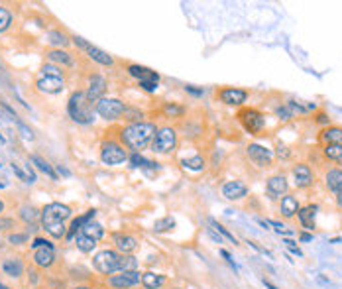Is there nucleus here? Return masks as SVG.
Returning <instances> with one entry per match:
<instances>
[{"instance_id":"f257e3e1","label":"nucleus","mask_w":342,"mask_h":289,"mask_svg":"<svg viewBox=\"0 0 342 289\" xmlns=\"http://www.w3.org/2000/svg\"><path fill=\"white\" fill-rule=\"evenodd\" d=\"M156 132V124L152 122H134L120 130V142L132 150V154H140L150 146V142H154Z\"/></svg>"},{"instance_id":"f03ea898","label":"nucleus","mask_w":342,"mask_h":289,"mask_svg":"<svg viewBox=\"0 0 342 289\" xmlns=\"http://www.w3.org/2000/svg\"><path fill=\"white\" fill-rule=\"evenodd\" d=\"M67 112L69 116L77 122V124H91L94 118V108H93V102L89 100V96L85 91H75L69 102H67Z\"/></svg>"},{"instance_id":"7ed1b4c3","label":"nucleus","mask_w":342,"mask_h":289,"mask_svg":"<svg viewBox=\"0 0 342 289\" xmlns=\"http://www.w3.org/2000/svg\"><path fill=\"white\" fill-rule=\"evenodd\" d=\"M120 260H122V254L116 250H100L94 254L93 266L96 272H100L104 276H112V274L120 272Z\"/></svg>"},{"instance_id":"20e7f679","label":"nucleus","mask_w":342,"mask_h":289,"mask_svg":"<svg viewBox=\"0 0 342 289\" xmlns=\"http://www.w3.org/2000/svg\"><path fill=\"white\" fill-rule=\"evenodd\" d=\"M177 146V132L171 126H163L156 132L154 142H152V150L156 154H171Z\"/></svg>"},{"instance_id":"39448f33","label":"nucleus","mask_w":342,"mask_h":289,"mask_svg":"<svg viewBox=\"0 0 342 289\" xmlns=\"http://www.w3.org/2000/svg\"><path fill=\"white\" fill-rule=\"evenodd\" d=\"M94 110L104 120H116V118H120L124 114L126 104L118 98H100L94 104Z\"/></svg>"},{"instance_id":"423d86ee","label":"nucleus","mask_w":342,"mask_h":289,"mask_svg":"<svg viewBox=\"0 0 342 289\" xmlns=\"http://www.w3.org/2000/svg\"><path fill=\"white\" fill-rule=\"evenodd\" d=\"M100 160L106 165H118L128 160V154H126L124 146H120L114 140H108L100 146Z\"/></svg>"},{"instance_id":"0eeeda50","label":"nucleus","mask_w":342,"mask_h":289,"mask_svg":"<svg viewBox=\"0 0 342 289\" xmlns=\"http://www.w3.org/2000/svg\"><path fill=\"white\" fill-rule=\"evenodd\" d=\"M238 120L242 122L244 130L250 132V134H260L264 130V126H266L264 114L260 110H256V108H242L238 112Z\"/></svg>"},{"instance_id":"6e6552de","label":"nucleus","mask_w":342,"mask_h":289,"mask_svg":"<svg viewBox=\"0 0 342 289\" xmlns=\"http://www.w3.org/2000/svg\"><path fill=\"white\" fill-rule=\"evenodd\" d=\"M71 39H73V43H75L77 47H81V49H85V51L89 53V59H93V61H96V63L104 65V67H112V65H114V59H112V55H108L106 51H102V49L94 47L93 43L85 41L83 37H79V35H73Z\"/></svg>"},{"instance_id":"1a4fd4ad","label":"nucleus","mask_w":342,"mask_h":289,"mask_svg":"<svg viewBox=\"0 0 342 289\" xmlns=\"http://www.w3.org/2000/svg\"><path fill=\"white\" fill-rule=\"evenodd\" d=\"M142 282V274L136 270V272H120L118 276H110L106 280V284L112 289H130L134 286H138Z\"/></svg>"},{"instance_id":"9d476101","label":"nucleus","mask_w":342,"mask_h":289,"mask_svg":"<svg viewBox=\"0 0 342 289\" xmlns=\"http://www.w3.org/2000/svg\"><path fill=\"white\" fill-rule=\"evenodd\" d=\"M248 158L258 167H270L274 163V152L268 150L266 146H260V144H250L248 146Z\"/></svg>"},{"instance_id":"9b49d317","label":"nucleus","mask_w":342,"mask_h":289,"mask_svg":"<svg viewBox=\"0 0 342 289\" xmlns=\"http://www.w3.org/2000/svg\"><path fill=\"white\" fill-rule=\"evenodd\" d=\"M217 96L220 98V102L228 104V106H240L246 102L248 93L244 89H236V87H224L217 93Z\"/></svg>"},{"instance_id":"f8f14e48","label":"nucleus","mask_w":342,"mask_h":289,"mask_svg":"<svg viewBox=\"0 0 342 289\" xmlns=\"http://www.w3.org/2000/svg\"><path fill=\"white\" fill-rule=\"evenodd\" d=\"M71 207L63 205V203H49L45 205V209L41 211V219H49V221H59L65 223L67 219H71Z\"/></svg>"},{"instance_id":"ddd939ff","label":"nucleus","mask_w":342,"mask_h":289,"mask_svg":"<svg viewBox=\"0 0 342 289\" xmlns=\"http://www.w3.org/2000/svg\"><path fill=\"white\" fill-rule=\"evenodd\" d=\"M31 262L37 268H51L55 264V246H43V248H35L31 254Z\"/></svg>"},{"instance_id":"4468645a","label":"nucleus","mask_w":342,"mask_h":289,"mask_svg":"<svg viewBox=\"0 0 342 289\" xmlns=\"http://www.w3.org/2000/svg\"><path fill=\"white\" fill-rule=\"evenodd\" d=\"M293 179H295V185L299 189H307L315 183V175H313L311 167L307 163H297L293 167Z\"/></svg>"},{"instance_id":"2eb2a0df","label":"nucleus","mask_w":342,"mask_h":289,"mask_svg":"<svg viewBox=\"0 0 342 289\" xmlns=\"http://www.w3.org/2000/svg\"><path fill=\"white\" fill-rule=\"evenodd\" d=\"M222 195L228 199V201H238V199H244L248 195V185L242 183V181H226L222 185Z\"/></svg>"},{"instance_id":"dca6fc26","label":"nucleus","mask_w":342,"mask_h":289,"mask_svg":"<svg viewBox=\"0 0 342 289\" xmlns=\"http://www.w3.org/2000/svg\"><path fill=\"white\" fill-rule=\"evenodd\" d=\"M104 93H106V79L102 75H96V73L91 75V79H89V91H87L89 100L91 102H98Z\"/></svg>"},{"instance_id":"f3484780","label":"nucleus","mask_w":342,"mask_h":289,"mask_svg":"<svg viewBox=\"0 0 342 289\" xmlns=\"http://www.w3.org/2000/svg\"><path fill=\"white\" fill-rule=\"evenodd\" d=\"M287 189H289V183H287L285 175H274V177H270L268 183H266V191H268V195H270L272 199H278L281 195L285 197V195H287Z\"/></svg>"},{"instance_id":"a211bd4d","label":"nucleus","mask_w":342,"mask_h":289,"mask_svg":"<svg viewBox=\"0 0 342 289\" xmlns=\"http://www.w3.org/2000/svg\"><path fill=\"white\" fill-rule=\"evenodd\" d=\"M35 87L45 95H57L63 91L65 83H63V79H57V77H39L35 81Z\"/></svg>"},{"instance_id":"6ab92c4d","label":"nucleus","mask_w":342,"mask_h":289,"mask_svg":"<svg viewBox=\"0 0 342 289\" xmlns=\"http://www.w3.org/2000/svg\"><path fill=\"white\" fill-rule=\"evenodd\" d=\"M114 246H116V252H120L122 256H128L132 252H136L138 248V240L130 234H114Z\"/></svg>"},{"instance_id":"aec40b11","label":"nucleus","mask_w":342,"mask_h":289,"mask_svg":"<svg viewBox=\"0 0 342 289\" xmlns=\"http://www.w3.org/2000/svg\"><path fill=\"white\" fill-rule=\"evenodd\" d=\"M128 73L132 77H136L140 83H157L159 81V75L156 71H152L148 67H142V65H128Z\"/></svg>"},{"instance_id":"412c9836","label":"nucleus","mask_w":342,"mask_h":289,"mask_svg":"<svg viewBox=\"0 0 342 289\" xmlns=\"http://www.w3.org/2000/svg\"><path fill=\"white\" fill-rule=\"evenodd\" d=\"M24 270H26V268H24V262H22V260H20L18 256L2 260V272H4L8 278H14V280H18V278H22Z\"/></svg>"},{"instance_id":"4be33fe9","label":"nucleus","mask_w":342,"mask_h":289,"mask_svg":"<svg viewBox=\"0 0 342 289\" xmlns=\"http://www.w3.org/2000/svg\"><path fill=\"white\" fill-rule=\"evenodd\" d=\"M325 179H327V187L337 195L339 205H342V169H329Z\"/></svg>"},{"instance_id":"5701e85b","label":"nucleus","mask_w":342,"mask_h":289,"mask_svg":"<svg viewBox=\"0 0 342 289\" xmlns=\"http://www.w3.org/2000/svg\"><path fill=\"white\" fill-rule=\"evenodd\" d=\"M317 211H319V207L317 205H307V207H303V209H299V223L303 225V228L305 230H313L315 228V217H317Z\"/></svg>"},{"instance_id":"b1692460","label":"nucleus","mask_w":342,"mask_h":289,"mask_svg":"<svg viewBox=\"0 0 342 289\" xmlns=\"http://www.w3.org/2000/svg\"><path fill=\"white\" fill-rule=\"evenodd\" d=\"M281 215L285 217V219H293L297 213H299V201H297V197H293V195H285L283 199H281Z\"/></svg>"},{"instance_id":"393cba45","label":"nucleus","mask_w":342,"mask_h":289,"mask_svg":"<svg viewBox=\"0 0 342 289\" xmlns=\"http://www.w3.org/2000/svg\"><path fill=\"white\" fill-rule=\"evenodd\" d=\"M321 140L325 146H342V126H329L321 132Z\"/></svg>"},{"instance_id":"a878e982","label":"nucleus","mask_w":342,"mask_h":289,"mask_svg":"<svg viewBox=\"0 0 342 289\" xmlns=\"http://www.w3.org/2000/svg\"><path fill=\"white\" fill-rule=\"evenodd\" d=\"M142 286H144V289H161L165 286V276L146 272V274H142Z\"/></svg>"},{"instance_id":"bb28decb","label":"nucleus","mask_w":342,"mask_h":289,"mask_svg":"<svg viewBox=\"0 0 342 289\" xmlns=\"http://www.w3.org/2000/svg\"><path fill=\"white\" fill-rule=\"evenodd\" d=\"M45 57L49 59V63L53 65L61 63L63 67H71L73 65V55L67 53V51H63V49H51V51L45 53Z\"/></svg>"},{"instance_id":"cd10ccee","label":"nucleus","mask_w":342,"mask_h":289,"mask_svg":"<svg viewBox=\"0 0 342 289\" xmlns=\"http://www.w3.org/2000/svg\"><path fill=\"white\" fill-rule=\"evenodd\" d=\"M41 226H43V230L51 236V238H63L67 232H65V225L63 223H59V221H49V219H41Z\"/></svg>"},{"instance_id":"c85d7f7f","label":"nucleus","mask_w":342,"mask_h":289,"mask_svg":"<svg viewBox=\"0 0 342 289\" xmlns=\"http://www.w3.org/2000/svg\"><path fill=\"white\" fill-rule=\"evenodd\" d=\"M75 244H77V248H79L83 254H91L94 248H96V240L91 238V236H87V234H83V232L77 234Z\"/></svg>"},{"instance_id":"c756f323","label":"nucleus","mask_w":342,"mask_h":289,"mask_svg":"<svg viewBox=\"0 0 342 289\" xmlns=\"http://www.w3.org/2000/svg\"><path fill=\"white\" fill-rule=\"evenodd\" d=\"M94 215H96V211H94V209H91V211H87V215H83V217L75 219V221H73V225H71V228H69V232H67V238H73L77 230H81V228L87 225V223H91V221H93Z\"/></svg>"},{"instance_id":"7c9ffc66","label":"nucleus","mask_w":342,"mask_h":289,"mask_svg":"<svg viewBox=\"0 0 342 289\" xmlns=\"http://www.w3.org/2000/svg\"><path fill=\"white\" fill-rule=\"evenodd\" d=\"M30 160H31V163H33V165H35V167H37L41 173H45V175H47L51 181H55V179H57V173H55V169H53V167H51L47 161L43 160V158H39V156H31Z\"/></svg>"},{"instance_id":"2f4dec72","label":"nucleus","mask_w":342,"mask_h":289,"mask_svg":"<svg viewBox=\"0 0 342 289\" xmlns=\"http://www.w3.org/2000/svg\"><path fill=\"white\" fill-rule=\"evenodd\" d=\"M130 163H132V167H140V169H159L157 161L146 160L142 154H132L130 156Z\"/></svg>"},{"instance_id":"473e14b6","label":"nucleus","mask_w":342,"mask_h":289,"mask_svg":"<svg viewBox=\"0 0 342 289\" xmlns=\"http://www.w3.org/2000/svg\"><path fill=\"white\" fill-rule=\"evenodd\" d=\"M79 232H83V234H87V236H91V238H94L96 242L104 236V228L98 225V223H94V221H91V223H87V225L83 226Z\"/></svg>"},{"instance_id":"72a5a7b5","label":"nucleus","mask_w":342,"mask_h":289,"mask_svg":"<svg viewBox=\"0 0 342 289\" xmlns=\"http://www.w3.org/2000/svg\"><path fill=\"white\" fill-rule=\"evenodd\" d=\"M323 154H325V158L329 161H335V163L342 165V146H333V144H329V146L323 148Z\"/></svg>"},{"instance_id":"f704fd0d","label":"nucleus","mask_w":342,"mask_h":289,"mask_svg":"<svg viewBox=\"0 0 342 289\" xmlns=\"http://www.w3.org/2000/svg\"><path fill=\"white\" fill-rule=\"evenodd\" d=\"M20 219L26 223L28 226H35V221L39 219V213L33 209V207H24L22 211H20Z\"/></svg>"},{"instance_id":"c9c22d12","label":"nucleus","mask_w":342,"mask_h":289,"mask_svg":"<svg viewBox=\"0 0 342 289\" xmlns=\"http://www.w3.org/2000/svg\"><path fill=\"white\" fill-rule=\"evenodd\" d=\"M163 112H165L167 116L181 118V116L185 114V108H183V106H179V104H175V102H165V104H163Z\"/></svg>"},{"instance_id":"e433bc0d","label":"nucleus","mask_w":342,"mask_h":289,"mask_svg":"<svg viewBox=\"0 0 342 289\" xmlns=\"http://www.w3.org/2000/svg\"><path fill=\"white\" fill-rule=\"evenodd\" d=\"M41 77H57V79H63L61 67L53 63H45L41 67Z\"/></svg>"},{"instance_id":"4c0bfd02","label":"nucleus","mask_w":342,"mask_h":289,"mask_svg":"<svg viewBox=\"0 0 342 289\" xmlns=\"http://www.w3.org/2000/svg\"><path fill=\"white\" fill-rule=\"evenodd\" d=\"M183 167L191 169V171H201V169H205V160L201 156L187 158V160H183Z\"/></svg>"},{"instance_id":"58836bf2","label":"nucleus","mask_w":342,"mask_h":289,"mask_svg":"<svg viewBox=\"0 0 342 289\" xmlns=\"http://www.w3.org/2000/svg\"><path fill=\"white\" fill-rule=\"evenodd\" d=\"M10 24H12V12L8 8L0 6V33L6 32L10 28Z\"/></svg>"},{"instance_id":"ea45409f","label":"nucleus","mask_w":342,"mask_h":289,"mask_svg":"<svg viewBox=\"0 0 342 289\" xmlns=\"http://www.w3.org/2000/svg\"><path fill=\"white\" fill-rule=\"evenodd\" d=\"M47 37H49V43H53V45H59V47H65V45L71 41V39H69V37H67V35H65L63 32H59V30H55V32H49V35H47Z\"/></svg>"},{"instance_id":"a19ab883","label":"nucleus","mask_w":342,"mask_h":289,"mask_svg":"<svg viewBox=\"0 0 342 289\" xmlns=\"http://www.w3.org/2000/svg\"><path fill=\"white\" fill-rule=\"evenodd\" d=\"M138 270V260L134 256H122L120 260V272H136Z\"/></svg>"},{"instance_id":"79ce46f5","label":"nucleus","mask_w":342,"mask_h":289,"mask_svg":"<svg viewBox=\"0 0 342 289\" xmlns=\"http://www.w3.org/2000/svg\"><path fill=\"white\" fill-rule=\"evenodd\" d=\"M173 226H175V221H173L171 217H165V219H159V221H156L154 230H156V232H167V230H171Z\"/></svg>"},{"instance_id":"37998d69","label":"nucleus","mask_w":342,"mask_h":289,"mask_svg":"<svg viewBox=\"0 0 342 289\" xmlns=\"http://www.w3.org/2000/svg\"><path fill=\"white\" fill-rule=\"evenodd\" d=\"M209 225L213 226V230H217V232H220V234H222L224 238H228V240H230L232 244H238V240H236V236H234V234H230V232H228V230H226V228H224V226H222V225H218L217 221H213V219H209Z\"/></svg>"},{"instance_id":"c03bdc74","label":"nucleus","mask_w":342,"mask_h":289,"mask_svg":"<svg viewBox=\"0 0 342 289\" xmlns=\"http://www.w3.org/2000/svg\"><path fill=\"white\" fill-rule=\"evenodd\" d=\"M124 118L130 122V124H134V122H142V118H144V114L140 112V110H134V108H128L126 106L124 110Z\"/></svg>"},{"instance_id":"a18cd8bd","label":"nucleus","mask_w":342,"mask_h":289,"mask_svg":"<svg viewBox=\"0 0 342 289\" xmlns=\"http://www.w3.org/2000/svg\"><path fill=\"white\" fill-rule=\"evenodd\" d=\"M8 242H10V244H14V246L26 244V242H28V234H26V232H24V234H16V232H14V234H10V236H8Z\"/></svg>"},{"instance_id":"49530a36","label":"nucleus","mask_w":342,"mask_h":289,"mask_svg":"<svg viewBox=\"0 0 342 289\" xmlns=\"http://www.w3.org/2000/svg\"><path fill=\"white\" fill-rule=\"evenodd\" d=\"M16 228V221L14 219H8V217H0V232H8Z\"/></svg>"},{"instance_id":"de8ad7c7","label":"nucleus","mask_w":342,"mask_h":289,"mask_svg":"<svg viewBox=\"0 0 342 289\" xmlns=\"http://www.w3.org/2000/svg\"><path fill=\"white\" fill-rule=\"evenodd\" d=\"M278 116H280L281 120H289V118L293 116V112H291V108H289L287 104H283V106L278 108Z\"/></svg>"},{"instance_id":"09e8293b","label":"nucleus","mask_w":342,"mask_h":289,"mask_svg":"<svg viewBox=\"0 0 342 289\" xmlns=\"http://www.w3.org/2000/svg\"><path fill=\"white\" fill-rule=\"evenodd\" d=\"M43 246H53V242L51 240H45V238H33V242H31V248L35 250V248H43Z\"/></svg>"},{"instance_id":"8fccbe9b","label":"nucleus","mask_w":342,"mask_h":289,"mask_svg":"<svg viewBox=\"0 0 342 289\" xmlns=\"http://www.w3.org/2000/svg\"><path fill=\"white\" fill-rule=\"evenodd\" d=\"M16 122H18V128H20V132H22V136H24V138H28V140H31V138H33V134H31V130L28 128V126H26V124H24V122H22L20 118H18Z\"/></svg>"},{"instance_id":"3c124183","label":"nucleus","mask_w":342,"mask_h":289,"mask_svg":"<svg viewBox=\"0 0 342 289\" xmlns=\"http://www.w3.org/2000/svg\"><path fill=\"white\" fill-rule=\"evenodd\" d=\"M268 225L276 226V230H278V232H280V234H293V232H291V230H287V228H285V226L281 225V223H278V221H270V223H268Z\"/></svg>"},{"instance_id":"603ef678","label":"nucleus","mask_w":342,"mask_h":289,"mask_svg":"<svg viewBox=\"0 0 342 289\" xmlns=\"http://www.w3.org/2000/svg\"><path fill=\"white\" fill-rule=\"evenodd\" d=\"M185 91L189 93V95H193V96H203V95H205V91H203V89H197V87H193V85H185Z\"/></svg>"},{"instance_id":"864d4df0","label":"nucleus","mask_w":342,"mask_h":289,"mask_svg":"<svg viewBox=\"0 0 342 289\" xmlns=\"http://www.w3.org/2000/svg\"><path fill=\"white\" fill-rule=\"evenodd\" d=\"M285 244H287V248H289V250H291V252H293L295 256H303V252H301V250H299L297 246H293L295 242H291V240H285Z\"/></svg>"},{"instance_id":"5fc2aeb1","label":"nucleus","mask_w":342,"mask_h":289,"mask_svg":"<svg viewBox=\"0 0 342 289\" xmlns=\"http://www.w3.org/2000/svg\"><path fill=\"white\" fill-rule=\"evenodd\" d=\"M278 156L283 158V160H287V158H289V152H287V148H285L283 144H278Z\"/></svg>"},{"instance_id":"6e6d98bb","label":"nucleus","mask_w":342,"mask_h":289,"mask_svg":"<svg viewBox=\"0 0 342 289\" xmlns=\"http://www.w3.org/2000/svg\"><path fill=\"white\" fill-rule=\"evenodd\" d=\"M317 122H319V124H329L331 120H329V116H327V114H323V112H321V114H319V118H317Z\"/></svg>"},{"instance_id":"4d7b16f0","label":"nucleus","mask_w":342,"mask_h":289,"mask_svg":"<svg viewBox=\"0 0 342 289\" xmlns=\"http://www.w3.org/2000/svg\"><path fill=\"white\" fill-rule=\"evenodd\" d=\"M207 230H209V234L213 236V240H215V242H218V244H222V238L218 236V234L215 232V230H213V228H207Z\"/></svg>"},{"instance_id":"13d9d810","label":"nucleus","mask_w":342,"mask_h":289,"mask_svg":"<svg viewBox=\"0 0 342 289\" xmlns=\"http://www.w3.org/2000/svg\"><path fill=\"white\" fill-rule=\"evenodd\" d=\"M301 240L303 242H309V240H313V236L311 234H301Z\"/></svg>"},{"instance_id":"bf43d9fd","label":"nucleus","mask_w":342,"mask_h":289,"mask_svg":"<svg viewBox=\"0 0 342 289\" xmlns=\"http://www.w3.org/2000/svg\"><path fill=\"white\" fill-rule=\"evenodd\" d=\"M71 289H94V288H91V286H75V288Z\"/></svg>"},{"instance_id":"052dcab7","label":"nucleus","mask_w":342,"mask_h":289,"mask_svg":"<svg viewBox=\"0 0 342 289\" xmlns=\"http://www.w3.org/2000/svg\"><path fill=\"white\" fill-rule=\"evenodd\" d=\"M264 286H266V288H268V289H278V288H276V286H272L270 282H266V280H264Z\"/></svg>"},{"instance_id":"680f3d73","label":"nucleus","mask_w":342,"mask_h":289,"mask_svg":"<svg viewBox=\"0 0 342 289\" xmlns=\"http://www.w3.org/2000/svg\"><path fill=\"white\" fill-rule=\"evenodd\" d=\"M59 173H63V175H69V171H67L65 167H61V165H59Z\"/></svg>"},{"instance_id":"e2e57ef3","label":"nucleus","mask_w":342,"mask_h":289,"mask_svg":"<svg viewBox=\"0 0 342 289\" xmlns=\"http://www.w3.org/2000/svg\"><path fill=\"white\" fill-rule=\"evenodd\" d=\"M2 211H4V203L0 201V215H2Z\"/></svg>"},{"instance_id":"0e129e2a","label":"nucleus","mask_w":342,"mask_h":289,"mask_svg":"<svg viewBox=\"0 0 342 289\" xmlns=\"http://www.w3.org/2000/svg\"><path fill=\"white\" fill-rule=\"evenodd\" d=\"M0 289H10L8 286H4V284H0Z\"/></svg>"},{"instance_id":"69168bd1","label":"nucleus","mask_w":342,"mask_h":289,"mask_svg":"<svg viewBox=\"0 0 342 289\" xmlns=\"http://www.w3.org/2000/svg\"><path fill=\"white\" fill-rule=\"evenodd\" d=\"M0 142H4V136H2V134H0Z\"/></svg>"}]
</instances>
